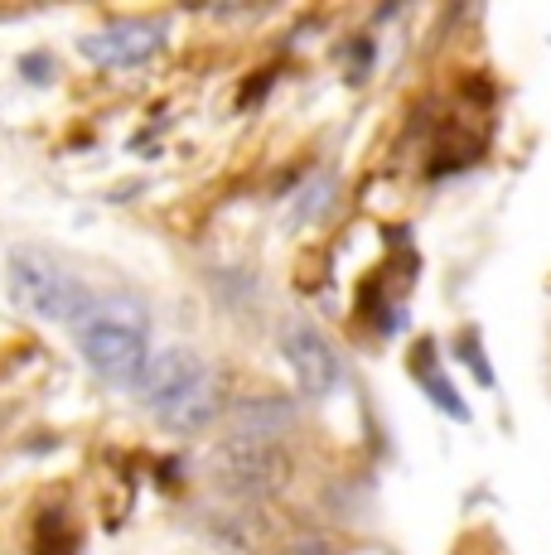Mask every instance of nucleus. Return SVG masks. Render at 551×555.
I'll list each match as a JSON object with an SVG mask.
<instances>
[{
	"instance_id": "obj_1",
	"label": "nucleus",
	"mask_w": 551,
	"mask_h": 555,
	"mask_svg": "<svg viewBox=\"0 0 551 555\" xmlns=\"http://www.w3.org/2000/svg\"><path fill=\"white\" fill-rule=\"evenodd\" d=\"M78 353L92 367V377L112 382V387H141L145 367H151V324L136 305L126 300H92L88 314L73 324Z\"/></svg>"
},
{
	"instance_id": "obj_2",
	"label": "nucleus",
	"mask_w": 551,
	"mask_h": 555,
	"mask_svg": "<svg viewBox=\"0 0 551 555\" xmlns=\"http://www.w3.org/2000/svg\"><path fill=\"white\" fill-rule=\"evenodd\" d=\"M141 401L169 425V430H204L218 415V377L194 348L165 344L151 353L141 377Z\"/></svg>"
},
{
	"instance_id": "obj_3",
	"label": "nucleus",
	"mask_w": 551,
	"mask_h": 555,
	"mask_svg": "<svg viewBox=\"0 0 551 555\" xmlns=\"http://www.w3.org/2000/svg\"><path fill=\"white\" fill-rule=\"evenodd\" d=\"M5 295L20 314L44 319V324H78L98 295L44 247H10L5 256Z\"/></svg>"
},
{
	"instance_id": "obj_4",
	"label": "nucleus",
	"mask_w": 551,
	"mask_h": 555,
	"mask_svg": "<svg viewBox=\"0 0 551 555\" xmlns=\"http://www.w3.org/2000/svg\"><path fill=\"white\" fill-rule=\"evenodd\" d=\"M214 478L228 493L271 498L291 478V454L276 440H261V435H228L214 450Z\"/></svg>"
},
{
	"instance_id": "obj_5",
	"label": "nucleus",
	"mask_w": 551,
	"mask_h": 555,
	"mask_svg": "<svg viewBox=\"0 0 551 555\" xmlns=\"http://www.w3.org/2000/svg\"><path fill=\"white\" fill-rule=\"evenodd\" d=\"M281 353H285V367H291L295 387H300L305 397L320 401V397H334V391L344 387V367H338L334 344L310 324V319H291V324L281 328Z\"/></svg>"
},
{
	"instance_id": "obj_6",
	"label": "nucleus",
	"mask_w": 551,
	"mask_h": 555,
	"mask_svg": "<svg viewBox=\"0 0 551 555\" xmlns=\"http://www.w3.org/2000/svg\"><path fill=\"white\" fill-rule=\"evenodd\" d=\"M165 44V25L161 20H121V25H107L102 35L82 39V53L102 68H141L151 63Z\"/></svg>"
},
{
	"instance_id": "obj_7",
	"label": "nucleus",
	"mask_w": 551,
	"mask_h": 555,
	"mask_svg": "<svg viewBox=\"0 0 551 555\" xmlns=\"http://www.w3.org/2000/svg\"><path fill=\"white\" fill-rule=\"evenodd\" d=\"M295 555H330V551H324V546H300Z\"/></svg>"
}]
</instances>
